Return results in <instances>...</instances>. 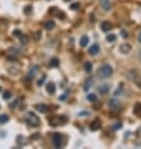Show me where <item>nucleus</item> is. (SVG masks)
Instances as JSON below:
<instances>
[{"mask_svg": "<svg viewBox=\"0 0 141 149\" xmlns=\"http://www.w3.org/2000/svg\"><path fill=\"white\" fill-rule=\"evenodd\" d=\"M49 13H50L51 15H56V16H59V19H65V14H64L62 11H60V10L57 9L56 6H53V8H50Z\"/></svg>", "mask_w": 141, "mask_h": 149, "instance_id": "nucleus-6", "label": "nucleus"}, {"mask_svg": "<svg viewBox=\"0 0 141 149\" xmlns=\"http://www.w3.org/2000/svg\"><path fill=\"white\" fill-rule=\"evenodd\" d=\"M18 104H19V100H14V102L10 104V108H11V109H16Z\"/></svg>", "mask_w": 141, "mask_h": 149, "instance_id": "nucleus-31", "label": "nucleus"}, {"mask_svg": "<svg viewBox=\"0 0 141 149\" xmlns=\"http://www.w3.org/2000/svg\"><path fill=\"white\" fill-rule=\"evenodd\" d=\"M92 84H94V79H92V78L86 79V82L84 83V90L85 91H87V90L90 89V88L92 87Z\"/></svg>", "mask_w": 141, "mask_h": 149, "instance_id": "nucleus-11", "label": "nucleus"}, {"mask_svg": "<svg viewBox=\"0 0 141 149\" xmlns=\"http://www.w3.org/2000/svg\"><path fill=\"white\" fill-rule=\"evenodd\" d=\"M100 5H101V8H102L105 11L111 10V6H113V4H111L110 0H100Z\"/></svg>", "mask_w": 141, "mask_h": 149, "instance_id": "nucleus-7", "label": "nucleus"}, {"mask_svg": "<svg viewBox=\"0 0 141 149\" xmlns=\"http://www.w3.org/2000/svg\"><path fill=\"white\" fill-rule=\"evenodd\" d=\"M87 43H89V38H87L86 35H84V36L80 39V45H81V46H86Z\"/></svg>", "mask_w": 141, "mask_h": 149, "instance_id": "nucleus-21", "label": "nucleus"}, {"mask_svg": "<svg viewBox=\"0 0 141 149\" xmlns=\"http://www.w3.org/2000/svg\"><path fill=\"white\" fill-rule=\"evenodd\" d=\"M35 108H36V110L40 112V113H46V112H48V105H45V104H36Z\"/></svg>", "mask_w": 141, "mask_h": 149, "instance_id": "nucleus-15", "label": "nucleus"}, {"mask_svg": "<svg viewBox=\"0 0 141 149\" xmlns=\"http://www.w3.org/2000/svg\"><path fill=\"white\" fill-rule=\"evenodd\" d=\"M40 38H41V33H40V31L34 33V39H35V40H39Z\"/></svg>", "mask_w": 141, "mask_h": 149, "instance_id": "nucleus-29", "label": "nucleus"}, {"mask_svg": "<svg viewBox=\"0 0 141 149\" xmlns=\"http://www.w3.org/2000/svg\"><path fill=\"white\" fill-rule=\"evenodd\" d=\"M13 34H14L15 36H19V38H20V36H21V34H23V33H21V31H20V30H14V33H13Z\"/></svg>", "mask_w": 141, "mask_h": 149, "instance_id": "nucleus-34", "label": "nucleus"}, {"mask_svg": "<svg viewBox=\"0 0 141 149\" xmlns=\"http://www.w3.org/2000/svg\"><path fill=\"white\" fill-rule=\"evenodd\" d=\"M130 50H131V46L129 44H122L120 45V51L121 53H124V54H127V53H130Z\"/></svg>", "mask_w": 141, "mask_h": 149, "instance_id": "nucleus-14", "label": "nucleus"}, {"mask_svg": "<svg viewBox=\"0 0 141 149\" xmlns=\"http://www.w3.org/2000/svg\"><path fill=\"white\" fill-rule=\"evenodd\" d=\"M137 40H139V43H141V31L139 33V36H137Z\"/></svg>", "mask_w": 141, "mask_h": 149, "instance_id": "nucleus-37", "label": "nucleus"}, {"mask_svg": "<svg viewBox=\"0 0 141 149\" xmlns=\"http://www.w3.org/2000/svg\"><path fill=\"white\" fill-rule=\"evenodd\" d=\"M53 143H54L55 148H61V147H62V139H61V135L57 134V133L53 135Z\"/></svg>", "mask_w": 141, "mask_h": 149, "instance_id": "nucleus-5", "label": "nucleus"}, {"mask_svg": "<svg viewBox=\"0 0 141 149\" xmlns=\"http://www.w3.org/2000/svg\"><path fill=\"white\" fill-rule=\"evenodd\" d=\"M109 89H110V87H109L107 84H104V85H100L99 87V91L101 94H106V93L109 91Z\"/></svg>", "mask_w": 141, "mask_h": 149, "instance_id": "nucleus-19", "label": "nucleus"}, {"mask_svg": "<svg viewBox=\"0 0 141 149\" xmlns=\"http://www.w3.org/2000/svg\"><path fill=\"white\" fill-rule=\"evenodd\" d=\"M106 40H107L109 43H114V42L116 40V35H114V34H110V35H107V36H106Z\"/></svg>", "mask_w": 141, "mask_h": 149, "instance_id": "nucleus-25", "label": "nucleus"}, {"mask_svg": "<svg viewBox=\"0 0 141 149\" xmlns=\"http://www.w3.org/2000/svg\"><path fill=\"white\" fill-rule=\"evenodd\" d=\"M134 113H135V115L141 117V103H136L135 104V106H134Z\"/></svg>", "mask_w": 141, "mask_h": 149, "instance_id": "nucleus-16", "label": "nucleus"}, {"mask_svg": "<svg viewBox=\"0 0 141 149\" xmlns=\"http://www.w3.org/2000/svg\"><path fill=\"white\" fill-rule=\"evenodd\" d=\"M99 50H100L99 45L94 44V45H91V46L89 48V54H90V55H96V54L99 53Z\"/></svg>", "mask_w": 141, "mask_h": 149, "instance_id": "nucleus-9", "label": "nucleus"}, {"mask_svg": "<svg viewBox=\"0 0 141 149\" xmlns=\"http://www.w3.org/2000/svg\"><path fill=\"white\" fill-rule=\"evenodd\" d=\"M8 121H9V117L6 114H1L0 115V124H5Z\"/></svg>", "mask_w": 141, "mask_h": 149, "instance_id": "nucleus-20", "label": "nucleus"}, {"mask_svg": "<svg viewBox=\"0 0 141 149\" xmlns=\"http://www.w3.org/2000/svg\"><path fill=\"white\" fill-rule=\"evenodd\" d=\"M0 90H1V88H0Z\"/></svg>", "mask_w": 141, "mask_h": 149, "instance_id": "nucleus-40", "label": "nucleus"}, {"mask_svg": "<svg viewBox=\"0 0 141 149\" xmlns=\"http://www.w3.org/2000/svg\"><path fill=\"white\" fill-rule=\"evenodd\" d=\"M120 102L116 99V98H113L110 102H109V108H110V110H114V112H116V110H119L120 109Z\"/></svg>", "mask_w": 141, "mask_h": 149, "instance_id": "nucleus-4", "label": "nucleus"}, {"mask_svg": "<svg viewBox=\"0 0 141 149\" xmlns=\"http://www.w3.org/2000/svg\"><path fill=\"white\" fill-rule=\"evenodd\" d=\"M84 70L86 72V73H90V72L92 70V63H91V61H85Z\"/></svg>", "mask_w": 141, "mask_h": 149, "instance_id": "nucleus-17", "label": "nucleus"}, {"mask_svg": "<svg viewBox=\"0 0 141 149\" xmlns=\"http://www.w3.org/2000/svg\"><path fill=\"white\" fill-rule=\"evenodd\" d=\"M100 127H101V121H100L99 119H95V120H92V121H91V124H90V130L96 132Z\"/></svg>", "mask_w": 141, "mask_h": 149, "instance_id": "nucleus-8", "label": "nucleus"}, {"mask_svg": "<svg viewBox=\"0 0 141 149\" xmlns=\"http://www.w3.org/2000/svg\"><path fill=\"white\" fill-rule=\"evenodd\" d=\"M86 98H87V100H89V102H91V103H94V102H96V99H98L95 94H89V95H87Z\"/></svg>", "mask_w": 141, "mask_h": 149, "instance_id": "nucleus-24", "label": "nucleus"}, {"mask_svg": "<svg viewBox=\"0 0 141 149\" xmlns=\"http://www.w3.org/2000/svg\"><path fill=\"white\" fill-rule=\"evenodd\" d=\"M70 8L72 10H77V9L80 8V3H74V4H71Z\"/></svg>", "mask_w": 141, "mask_h": 149, "instance_id": "nucleus-28", "label": "nucleus"}, {"mask_svg": "<svg viewBox=\"0 0 141 149\" xmlns=\"http://www.w3.org/2000/svg\"><path fill=\"white\" fill-rule=\"evenodd\" d=\"M31 11H33V8H31V5H26V6L24 8V13H25L26 15L30 14Z\"/></svg>", "mask_w": 141, "mask_h": 149, "instance_id": "nucleus-27", "label": "nucleus"}, {"mask_svg": "<svg viewBox=\"0 0 141 149\" xmlns=\"http://www.w3.org/2000/svg\"><path fill=\"white\" fill-rule=\"evenodd\" d=\"M40 134H34L33 135V139H38V137H39Z\"/></svg>", "mask_w": 141, "mask_h": 149, "instance_id": "nucleus-38", "label": "nucleus"}, {"mask_svg": "<svg viewBox=\"0 0 141 149\" xmlns=\"http://www.w3.org/2000/svg\"><path fill=\"white\" fill-rule=\"evenodd\" d=\"M3 98H4L5 100H9V99L11 98V93H10V91H4V94H3Z\"/></svg>", "mask_w": 141, "mask_h": 149, "instance_id": "nucleus-26", "label": "nucleus"}, {"mask_svg": "<svg viewBox=\"0 0 141 149\" xmlns=\"http://www.w3.org/2000/svg\"><path fill=\"white\" fill-rule=\"evenodd\" d=\"M44 28L46 30H53L55 28V21H54V20H48V21L44 24Z\"/></svg>", "mask_w": 141, "mask_h": 149, "instance_id": "nucleus-13", "label": "nucleus"}, {"mask_svg": "<svg viewBox=\"0 0 141 149\" xmlns=\"http://www.w3.org/2000/svg\"><path fill=\"white\" fill-rule=\"evenodd\" d=\"M64 1H70V0H64Z\"/></svg>", "mask_w": 141, "mask_h": 149, "instance_id": "nucleus-39", "label": "nucleus"}, {"mask_svg": "<svg viewBox=\"0 0 141 149\" xmlns=\"http://www.w3.org/2000/svg\"><path fill=\"white\" fill-rule=\"evenodd\" d=\"M26 124L30 125V127H38L39 124H40V119L38 118V115H35L34 113H31V112H29L28 114H26Z\"/></svg>", "mask_w": 141, "mask_h": 149, "instance_id": "nucleus-2", "label": "nucleus"}, {"mask_svg": "<svg viewBox=\"0 0 141 149\" xmlns=\"http://www.w3.org/2000/svg\"><path fill=\"white\" fill-rule=\"evenodd\" d=\"M113 29V25L110 21H102L101 23V30L102 31H109V30Z\"/></svg>", "mask_w": 141, "mask_h": 149, "instance_id": "nucleus-10", "label": "nucleus"}, {"mask_svg": "<svg viewBox=\"0 0 141 149\" xmlns=\"http://www.w3.org/2000/svg\"><path fill=\"white\" fill-rule=\"evenodd\" d=\"M8 59L15 61V60H16V55H15V54H9V55H8Z\"/></svg>", "mask_w": 141, "mask_h": 149, "instance_id": "nucleus-33", "label": "nucleus"}, {"mask_svg": "<svg viewBox=\"0 0 141 149\" xmlns=\"http://www.w3.org/2000/svg\"><path fill=\"white\" fill-rule=\"evenodd\" d=\"M66 97H68V93H65V94H64V95H61V97H60V98H59V99H60V100H62V102H64V100H66Z\"/></svg>", "mask_w": 141, "mask_h": 149, "instance_id": "nucleus-35", "label": "nucleus"}, {"mask_svg": "<svg viewBox=\"0 0 141 149\" xmlns=\"http://www.w3.org/2000/svg\"><path fill=\"white\" fill-rule=\"evenodd\" d=\"M57 65H59V59H57V58H53V59L50 60V66L56 68Z\"/></svg>", "mask_w": 141, "mask_h": 149, "instance_id": "nucleus-22", "label": "nucleus"}, {"mask_svg": "<svg viewBox=\"0 0 141 149\" xmlns=\"http://www.w3.org/2000/svg\"><path fill=\"white\" fill-rule=\"evenodd\" d=\"M36 72H38V66H33L31 70L29 72V74H28V80H31L34 78V75L36 74Z\"/></svg>", "mask_w": 141, "mask_h": 149, "instance_id": "nucleus-18", "label": "nucleus"}, {"mask_svg": "<svg viewBox=\"0 0 141 149\" xmlns=\"http://www.w3.org/2000/svg\"><path fill=\"white\" fill-rule=\"evenodd\" d=\"M44 82H45V75H44V76H41V78L38 80V85H39V87H41L42 84H44Z\"/></svg>", "mask_w": 141, "mask_h": 149, "instance_id": "nucleus-30", "label": "nucleus"}, {"mask_svg": "<svg viewBox=\"0 0 141 149\" xmlns=\"http://www.w3.org/2000/svg\"><path fill=\"white\" fill-rule=\"evenodd\" d=\"M55 84L53 83V82H50V83H48L46 84V91L49 93V94H54L55 93Z\"/></svg>", "mask_w": 141, "mask_h": 149, "instance_id": "nucleus-12", "label": "nucleus"}, {"mask_svg": "<svg viewBox=\"0 0 141 149\" xmlns=\"http://www.w3.org/2000/svg\"><path fill=\"white\" fill-rule=\"evenodd\" d=\"M121 34H122V36H124L125 39H126V38H127V34H126V31H124V30H122V31H121Z\"/></svg>", "mask_w": 141, "mask_h": 149, "instance_id": "nucleus-36", "label": "nucleus"}, {"mask_svg": "<svg viewBox=\"0 0 141 149\" xmlns=\"http://www.w3.org/2000/svg\"><path fill=\"white\" fill-rule=\"evenodd\" d=\"M19 39H20V40H21L24 44H26V43H28V39H26V36H25V35H23V34H21V36H20Z\"/></svg>", "mask_w": 141, "mask_h": 149, "instance_id": "nucleus-32", "label": "nucleus"}, {"mask_svg": "<svg viewBox=\"0 0 141 149\" xmlns=\"http://www.w3.org/2000/svg\"><path fill=\"white\" fill-rule=\"evenodd\" d=\"M113 130H119L120 128H122V123L121 121H117V123H115V124H113Z\"/></svg>", "mask_w": 141, "mask_h": 149, "instance_id": "nucleus-23", "label": "nucleus"}, {"mask_svg": "<svg viewBox=\"0 0 141 149\" xmlns=\"http://www.w3.org/2000/svg\"><path fill=\"white\" fill-rule=\"evenodd\" d=\"M114 70L113 68L110 66V65H102L101 68L99 69V72H98V75H99L101 79H106V78H110L111 75H113Z\"/></svg>", "mask_w": 141, "mask_h": 149, "instance_id": "nucleus-1", "label": "nucleus"}, {"mask_svg": "<svg viewBox=\"0 0 141 149\" xmlns=\"http://www.w3.org/2000/svg\"><path fill=\"white\" fill-rule=\"evenodd\" d=\"M68 121L66 117H51L49 118V124L51 127H56V125H60V124H65Z\"/></svg>", "mask_w": 141, "mask_h": 149, "instance_id": "nucleus-3", "label": "nucleus"}]
</instances>
